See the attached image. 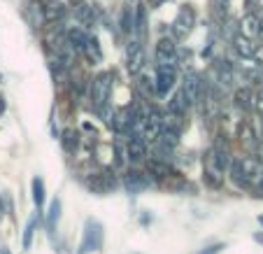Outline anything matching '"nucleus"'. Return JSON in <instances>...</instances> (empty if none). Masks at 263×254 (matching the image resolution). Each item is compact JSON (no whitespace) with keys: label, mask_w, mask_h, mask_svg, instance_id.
<instances>
[{"label":"nucleus","mask_w":263,"mask_h":254,"mask_svg":"<svg viewBox=\"0 0 263 254\" xmlns=\"http://www.w3.org/2000/svg\"><path fill=\"white\" fill-rule=\"evenodd\" d=\"M231 161H233V154L226 147V142H214L212 147L205 154V166H203V179L205 185L212 187V189H219L223 185V175L229 173Z\"/></svg>","instance_id":"f257e3e1"},{"label":"nucleus","mask_w":263,"mask_h":254,"mask_svg":"<svg viewBox=\"0 0 263 254\" xmlns=\"http://www.w3.org/2000/svg\"><path fill=\"white\" fill-rule=\"evenodd\" d=\"M261 170H263L261 161L254 159V156H233L229 168V179L238 189H252L254 182L261 175Z\"/></svg>","instance_id":"f03ea898"},{"label":"nucleus","mask_w":263,"mask_h":254,"mask_svg":"<svg viewBox=\"0 0 263 254\" xmlns=\"http://www.w3.org/2000/svg\"><path fill=\"white\" fill-rule=\"evenodd\" d=\"M112 96V72H98L89 84V100L93 112H100Z\"/></svg>","instance_id":"7ed1b4c3"},{"label":"nucleus","mask_w":263,"mask_h":254,"mask_svg":"<svg viewBox=\"0 0 263 254\" xmlns=\"http://www.w3.org/2000/svg\"><path fill=\"white\" fill-rule=\"evenodd\" d=\"M196 10L194 5H189V3H184V5H179L177 14H175L173 24H170V33H173L175 40H186L191 33H194V26H196Z\"/></svg>","instance_id":"20e7f679"},{"label":"nucleus","mask_w":263,"mask_h":254,"mask_svg":"<svg viewBox=\"0 0 263 254\" xmlns=\"http://www.w3.org/2000/svg\"><path fill=\"white\" fill-rule=\"evenodd\" d=\"M103 240H105V231L103 224L98 220H86L84 222V231H82V243L77 247V254H91L103 249Z\"/></svg>","instance_id":"39448f33"},{"label":"nucleus","mask_w":263,"mask_h":254,"mask_svg":"<svg viewBox=\"0 0 263 254\" xmlns=\"http://www.w3.org/2000/svg\"><path fill=\"white\" fill-rule=\"evenodd\" d=\"M147 65V51H144V45L140 38H133L126 47V70L130 75H140Z\"/></svg>","instance_id":"423d86ee"},{"label":"nucleus","mask_w":263,"mask_h":254,"mask_svg":"<svg viewBox=\"0 0 263 254\" xmlns=\"http://www.w3.org/2000/svg\"><path fill=\"white\" fill-rule=\"evenodd\" d=\"M177 56H179V49H177V40L173 35H163L154 47V59H156V65H177Z\"/></svg>","instance_id":"0eeeda50"},{"label":"nucleus","mask_w":263,"mask_h":254,"mask_svg":"<svg viewBox=\"0 0 263 254\" xmlns=\"http://www.w3.org/2000/svg\"><path fill=\"white\" fill-rule=\"evenodd\" d=\"M154 84H156V96H161V98L168 96L177 86V65H156Z\"/></svg>","instance_id":"6e6552de"},{"label":"nucleus","mask_w":263,"mask_h":254,"mask_svg":"<svg viewBox=\"0 0 263 254\" xmlns=\"http://www.w3.org/2000/svg\"><path fill=\"white\" fill-rule=\"evenodd\" d=\"M163 124H165V117L161 115L159 110H149L147 121H144V126H142L144 142H159L161 133H163Z\"/></svg>","instance_id":"1a4fd4ad"},{"label":"nucleus","mask_w":263,"mask_h":254,"mask_svg":"<svg viewBox=\"0 0 263 254\" xmlns=\"http://www.w3.org/2000/svg\"><path fill=\"white\" fill-rule=\"evenodd\" d=\"M152 185V177H149V170H138V168H130L128 173L124 175V187L130 191V194H140L144 191L147 187Z\"/></svg>","instance_id":"9d476101"},{"label":"nucleus","mask_w":263,"mask_h":254,"mask_svg":"<svg viewBox=\"0 0 263 254\" xmlns=\"http://www.w3.org/2000/svg\"><path fill=\"white\" fill-rule=\"evenodd\" d=\"M254 94L256 91H252V86H238L233 91V107L242 115L254 112Z\"/></svg>","instance_id":"9b49d317"},{"label":"nucleus","mask_w":263,"mask_h":254,"mask_svg":"<svg viewBox=\"0 0 263 254\" xmlns=\"http://www.w3.org/2000/svg\"><path fill=\"white\" fill-rule=\"evenodd\" d=\"M126 150H128V161L130 164H142L147 159V142H144L142 133H133L128 138V144H126Z\"/></svg>","instance_id":"f8f14e48"},{"label":"nucleus","mask_w":263,"mask_h":254,"mask_svg":"<svg viewBox=\"0 0 263 254\" xmlns=\"http://www.w3.org/2000/svg\"><path fill=\"white\" fill-rule=\"evenodd\" d=\"M231 45H233L235 54H238L240 59H254V54H256V49H258V47L254 45V38H247V35H242L240 30L233 35Z\"/></svg>","instance_id":"ddd939ff"},{"label":"nucleus","mask_w":263,"mask_h":254,"mask_svg":"<svg viewBox=\"0 0 263 254\" xmlns=\"http://www.w3.org/2000/svg\"><path fill=\"white\" fill-rule=\"evenodd\" d=\"M65 38H68V42L72 45V49L77 51V54H82V49H84L86 40H89V30H86V26H70V28H65Z\"/></svg>","instance_id":"4468645a"},{"label":"nucleus","mask_w":263,"mask_h":254,"mask_svg":"<svg viewBox=\"0 0 263 254\" xmlns=\"http://www.w3.org/2000/svg\"><path fill=\"white\" fill-rule=\"evenodd\" d=\"M72 14H74V19L80 21L82 26H86V28H91V26L96 24L93 5H89L86 0H74V5H72Z\"/></svg>","instance_id":"2eb2a0df"},{"label":"nucleus","mask_w":263,"mask_h":254,"mask_svg":"<svg viewBox=\"0 0 263 254\" xmlns=\"http://www.w3.org/2000/svg\"><path fill=\"white\" fill-rule=\"evenodd\" d=\"M82 56H84L91 65L103 63V47H100V40L96 38V35L89 33V40H86L84 49H82Z\"/></svg>","instance_id":"dca6fc26"},{"label":"nucleus","mask_w":263,"mask_h":254,"mask_svg":"<svg viewBox=\"0 0 263 254\" xmlns=\"http://www.w3.org/2000/svg\"><path fill=\"white\" fill-rule=\"evenodd\" d=\"M258 24H261V16H258L256 12H247V14L240 19L238 30L242 35H247V38H258Z\"/></svg>","instance_id":"f3484780"},{"label":"nucleus","mask_w":263,"mask_h":254,"mask_svg":"<svg viewBox=\"0 0 263 254\" xmlns=\"http://www.w3.org/2000/svg\"><path fill=\"white\" fill-rule=\"evenodd\" d=\"M42 3V10H45L47 16V24H56L65 16V7L61 5V0H40Z\"/></svg>","instance_id":"a211bd4d"},{"label":"nucleus","mask_w":263,"mask_h":254,"mask_svg":"<svg viewBox=\"0 0 263 254\" xmlns=\"http://www.w3.org/2000/svg\"><path fill=\"white\" fill-rule=\"evenodd\" d=\"M186 110H189V103H186V98H184L182 89H177L173 94V98L168 100V112H170V115L184 117V115H186Z\"/></svg>","instance_id":"6ab92c4d"},{"label":"nucleus","mask_w":263,"mask_h":254,"mask_svg":"<svg viewBox=\"0 0 263 254\" xmlns=\"http://www.w3.org/2000/svg\"><path fill=\"white\" fill-rule=\"evenodd\" d=\"M133 35L140 38V40L147 38V5L135 7V30H133Z\"/></svg>","instance_id":"aec40b11"},{"label":"nucleus","mask_w":263,"mask_h":254,"mask_svg":"<svg viewBox=\"0 0 263 254\" xmlns=\"http://www.w3.org/2000/svg\"><path fill=\"white\" fill-rule=\"evenodd\" d=\"M40 212L42 210H35L33 214H30V220H28V224H26V229H24V249H30V245H33V235H35V231H37V224H40Z\"/></svg>","instance_id":"412c9836"},{"label":"nucleus","mask_w":263,"mask_h":254,"mask_svg":"<svg viewBox=\"0 0 263 254\" xmlns=\"http://www.w3.org/2000/svg\"><path fill=\"white\" fill-rule=\"evenodd\" d=\"M229 7H231V0H210V14L217 21H221V24L229 16Z\"/></svg>","instance_id":"4be33fe9"},{"label":"nucleus","mask_w":263,"mask_h":254,"mask_svg":"<svg viewBox=\"0 0 263 254\" xmlns=\"http://www.w3.org/2000/svg\"><path fill=\"white\" fill-rule=\"evenodd\" d=\"M30 191H33V203L37 210H42V205H45V179L42 177H33V182H30Z\"/></svg>","instance_id":"5701e85b"},{"label":"nucleus","mask_w":263,"mask_h":254,"mask_svg":"<svg viewBox=\"0 0 263 254\" xmlns=\"http://www.w3.org/2000/svg\"><path fill=\"white\" fill-rule=\"evenodd\" d=\"M61 144H63V150L68 154H74L77 147H80V135L74 133V129H65L63 135H61Z\"/></svg>","instance_id":"b1692460"},{"label":"nucleus","mask_w":263,"mask_h":254,"mask_svg":"<svg viewBox=\"0 0 263 254\" xmlns=\"http://www.w3.org/2000/svg\"><path fill=\"white\" fill-rule=\"evenodd\" d=\"M119 26H121V33L133 35V30H135V7H124V10H121Z\"/></svg>","instance_id":"393cba45"},{"label":"nucleus","mask_w":263,"mask_h":254,"mask_svg":"<svg viewBox=\"0 0 263 254\" xmlns=\"http://www.w3.org/2000/svg\"><path fill=\"white\" fill-rule=\"evenodd\" d=\"M61 220V198H54L49 203V210H47V220H45V224H47V229H54V224Z\"/></svg>","instance_id":"a878e982"},{"label":"nucleus","mask_w":263,"mask_h":254,"mask_svg":"<svg viewBox=\"0 0 263 254\" xmlns=\"http://www.w3.org/2000/svg\"><path fill=\"white\" fill-rule=\"evenodd\" d=\"M138 89H140V94H142L144 98L156 96V84H154V82H149L147 77H140V80H138Z\"/></svg>","instance_id":"bb28decb"},{"label":"nucleus","mask_w":263,"mask_h":254,"mask_svg":"<svg viewBox=\"0 0 263 254\" xmlns=\"http://www.w3.org/2000/svg\"><path fill=\"white\" fill-rule=\"evenodd\" d=\"M254 112H256L258 121L263 124V89H258L256 94H254Z\"/></svg>","instance_id":"cd10ccee"},{"label":"nucleus","mask_w":263,"mask_h":254,"mask_svg":"<svg viewBox=\"0 0 263 254\" xmlns=\"http://www.w3.org/2000/svg\"><path fill=\"white\" fill-rule=\"evenodd\" d=\"M252 189H254V194H256V196H263V170H261V175H258V179L254 182Z\"/></svg>","instance_id":"c85d7f7f"},{"label":"nucleus","mask_w":263,"mask_h":254,"mask_svg":"<svg viewBox=\"0 0 263 254\" xmlns=\"http://www.w3.org/2000/svg\"><path fill=\"white\" fill-rule=\"evenodd\" d=\"M221 249H223V245H221V243H214V245H210V247H205L200 254H219Z\"/></svg>","instance_id":"c756f323"},{"label":"nucleus","mask_w":263,"mask_h":254,"mask_svg":"<svg viewBox=\"0 0 263 254\" xmlns=\"http://www.w3.org/2000/svg\"><path fill=\"white\" fill-rule=\"evenodd\" d=\"M163 3H165V0H147V7H149V10H159Z\"/></svg>","instance_id":"7c9ffc66"},{"label":"nucleus","mask_w":263,"mask_h":254,"mask_svg":"<svg viewBox=\"0 0 263 254\" xmlns=\"http://www.w3.org/2000/svg\"><path fill=\"white\" fill-rule=\"evenodd\" d=\"M258 42L263 47V16H261V24H258Z\"/></svg>","instance_id":"2f4dec72"},{"label":"nucleus","mask_w":263,"mask_h":254,"mask_svg":"<svg viewBox=\"0 0 263 254\" xmlns=\"http://www.w3.org/2000/svg\"><path fill=\"white\" fill-rule=\"evenodd\" d=\"M254 240H256V243H261V245H263V233H254Z\"/></svg>","instance_id":"473e14b6"},{"label":"nucleus","mask_w":263,"mask_h":254,"mask_svg":"<svg viewBox=\"0 0 263 254\" xmlns=\"http://www.w3.org/2000/svg\"><path fill=\"white\" fill-rule=\"evenodd\" d=\"M5 212V203H3V196H0V214Z\"/></svg>","instance_id":"72a5a7b5"},{"label":"nucleus","mask_w":263,"mask_h":254,"mask_svg":"<svg viewBox=\"0 0 263 254\" xmlns=\"http://www.w3.org/2000/svg\"><path fill=\"white\" fill-rule=\"evenodd\" d=\"M0 254H12V252H10V249H7V247H5V245H3V247H0Z\"/></svg>","instance_id":"f704fd0d"},{"label":"nucleus","mask_w":263,"mask_h":254,"mask_svg":"<svg viewBox=\"0 0 263 254\" xmlns=\"http://www.w3.org/2000/svg\"><path fill=\"white\" fill-rule=\"evenodd\" d=\"M256 220H258V224H261V226H263V214H258Z\"/></svg>","instance_id":"c9c22d12"},{"label":"nucleus","mask_w":263,"mask_h":254,"mask_svg":"<svg viewBox=\"0 0 263 254\" xmlns=\"http://www.w3.org/2000/svg\"><path fill=\"white\" fill-rule=\"evenodd\" d=\"M130 3H135V0H130Z\"/></svg>","instance_id":"e433bc0d"}]
</instances>
